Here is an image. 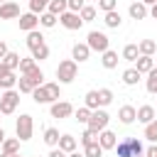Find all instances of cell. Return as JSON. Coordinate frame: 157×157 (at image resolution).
<instances>
[{"label":"cell","instance_id":"cell-1","mask_svg":"<svg viewBox=\"0 0 157 157\" xmlns=\"http://www.w3.org/2000/svg\"><path fill=\"white\" fill-rule=\"evenodd\" d=\"M115 152L118 157H145V147L137 137H125L115 145Z\"/></svg>","mask_w":157,"mask_h":157},{"label":"cell","instance_id":"cell-2","mask_svg":"<svg viewBox=\"0 0 157 157\" xmlns=\"http://www.w3.org/2000/svg\"><path fill=\"white\" fill-rule=\"evenodd\" d=\"M76 76H78V64H76L74 59L59 61V66H56V78H59V83H71Z\"/></svg>","mask_w":157,"mask_h":157},{"label":"cell","instance_id":"cell-3","mask_svg":"<svg viewBox=\"0 0 157 157\" xmlns=\"http://www.w3.org/2000/svg\"><path fill=\"white\" fill-rule=\"evenodd\" d=\"M32 132H34V120H32V115L22 113V115L17 118V123H15V135H17L20 142H27V140L32 137Z\"/></svg>","mask_w":157,"mask_h":157},{"label":"cell","instance_id":"cell-4","mask_svg":"<svg viewBox=\"0 0 157 157\" xmlns=\"http://www.w3.org/2000/svg\"><path fill=\"white\" fill-rule=\"evenodd\" d=\"M17 105H20V91L10 88V91L0 93V113H2V115L15 113V110H17Z\"/></svg>","mask_w":157,"mask_h":157},{"label":"cell","instance_id":"cell-5","mask_svg":"<svg viewBox=\"0 0 157 157\" xmlns=\"http://www.w3.org/2000/svg\"><path fill=\"white\" fill-rule=\"evenodd\" d=\"M86 44H88V49L91 52H98V54H103V52H108L110 47V39L105 37V32H88V37H86Z\"/></svg>","mask_w":157,"mask_h":157},{"label":"cell","instance_id":"cell-6","mask_svg":"<svg viewBox=\"0 0 157 157\" xmlns=\"http://www.w3.org/2000/svg\"><path fill=\"white\" fill-rule=\"evenodd\" d=\"M108 120H110V115H108L103 108H98V110H93V113H91L88 128H91V130H96V132H103V130L108 128Z\"/></svg>","mask_w":157,"mask_h":157},{"label":"cell","instance_id":"cell-7","mask_svg":"<svg viewBox=\"0 0 157 157\" xmlns=\"http://www.w3.org/2000/svg\"><path fill=\"white\" fill-rule=\"evenodd\" d=\"M59 22H61V27H66V29H81V25H83L81 15H78V12H71V10H66L64 15H59Z\"/></svg>","mask_w":157,"mask_h":157},{"label":"cell","instance_id":"cell-8","mask_svg":"<svg viewBox=\"0 0 157 157\" xmlns=\"http://www.w3.org/2000/svg\"><path fill=\"white\" fill-rule=\"evenodd\" d=\"M49 113H52V118H69V115H74V105L69 103V101H56V103H52V108H49Z\"/></svg>","mask_w":157,"mask_h":157},{"label":"cell","instance_id":"cell-9","mask_svg":"<svg viewBox=\"0 0 157 157\" xmlns=\"http://www.w3.org/2000/svg\"><path fill=\"white\" fill-rule=\"evenodd\" d=\"M20 15L22 12H20V5L17 2L10 0V2H2L0 5V20H20Z\"/></svg>","mask_w":157,"mask_h":157},{"label":"cell","instance_id":"cell-10","mask_svg":"<svg viewBox=\"0 0 157 157\" xmlns=\"http://www.w3.org/2000/svg\"><path fill=\"white\" fill-rule=\"evenodd\" d=\"M20 29H25V32H32V29H37L39 27V17L34 15V12H25V15H20Z\"/></svg>","mask_w":157,"mask_h":157},{"label":"cell","instance_id":"cell-11","mask_svg":"<svg viewBox=\"0 0 157 157\" xmlns=\"http://www.w3.org/2000/svg\"><path fill=\"white\" fill-rule=\"evenodd\" d=\"M152 120H157V110H155L152 105H140V108H137V123L150 125Z\"/></svg>","mask_w":157,"mask_h":157},{"label":"cell","instance_id":"cell-12","mask_svg":"<svg viewBox=\"0 0 157 157\" xmlns=\"http://www.w3.org/2000/svg\"><path fill=\"white\" fill-rule=\"evenodd\" d=\"M98 145L103 147V150H115V145H118V140H115V132L113 130H103V132H98Z\"/></svg>","mask_w":157,"mask_h":157},{"label":"cell","instance_id":"cell-13","mask_svg":"<svg viewBox=\"0 0 157 157\" xmlns=\"http://www.w3.org/2000/svg\"><path fill=\"white\" fill-rule=\"evenodd\" d=\"M128 12H130V17L132 20H145L147 15H150V10H147V5L145 2H130V7H128Z\"/></svg>","mask_w":157,"mask_h":157},{"label":"cell","instance_id":"cell-14","mask_svg":"<svg viewBox=\"0 0 157 157\" xmlns=\"http://www.w3.org/2000/svg\"><path fill=\"white\" fill-rule=\"evenodd\" d=\"M71 56H74V61H88V56H91V49H88V44L83 42V44H74L71 47Z\"/></svg>","mask_w":157,"mask_h":157},{"label":"cell","instance_id":"cell-15","mask_svg":"<svg viewBox=\"0 0 157 157\" xmlns=\"http://www.w3.org/2000/svg\"><path fill=\"white\" fill-rule=\"evenodd\" d=\"M118 118H120L123 125H130V123L137 120V108H132V105H123V108L118 110Z\"/></svg>","mask_w":157,"mask_h":157},{"label":"cell","instance_id":"cell-16","mask_svg":"<svg viewBox=\"0 0 157 157\" xmlns=\"http://www.w3.org/2000/svg\"><path fill=\"white\" fill-rule=\"evenodd\" d=\"M103 22H105V27L118 29V27L123 25V17H120V12H118V10H110V12H103Z\"/></svg>","mask_w":157,"mask_h":157},{"label":"cell","instance_id":"cell-17","mask_svg":"<svg viewBox=\"0 0 157 157\" xmlns=\"http://www.w3.org/2000/svg\"><path fill=\"white\" fill-rule=\"evenodd\" d=\"M135 69H137L140 74H150V71L155 69V59H152V56H137Z\"/></svg>","mask_w":157,"mask_h":157},{"label":"cell","instance_id":"cell-18","mask_svg":"<svg viewBox=\"0 0 157 157\" xmlns=\"http://www.w3.org/2000/svg\"><path fill=\"white\" fill-rule=\"evenodd\" d=\"M59 150H64L66 155L76 152V137H74V135H61V137H59Z\"/></svg>","mask_w":157,"mask_h":157},{"label":"cell","instance_id":"cell-19","mask_svg":"<svg viewBox=\"0 0 157 157\" xmlns=\"http://www.w3.org/2000/svg\"><path fill=\"white\" fill-rule=\"evenodd\" d=\"M42 44H44V37H42V32H39V29L27 32V47H29V52H32V49H37V47H42Z\"/></svg>","mask_w":157,"mask_h":157},{"label":"cell","instance_id":"cell-20","mask_svg":"<svg viewBox=\"0 0 157 157\" xmlns=\"http://www.w3.org/2000/svg\"><path fill=\"white\" fill-rule=\"evenodd\" d=\"M137 49H140V56H152L157 52V44H155V39H142V42H137Z\"/></svg>","mask_w":157,"mask_h":157},{"label":"cell","instance_id":"cell-21","mask_svg":"<svg viewBox=\"0 0 157 157\" xmlns=\"http://www.w3.org/2000/svg\"><path fill=\"white\" fill-rule=\"evenodd\" d=\"M66 10H69V0H52L49 7H47V12H52V15H56V17L64 15Z\"/></svg>","mask_w":157,"mask_h":157},{"label":"cell","instance_id":"cell-22","mask_svg":"<svg viewBox=\"0 0 157 157\" xmlns=\"http://www.w3.org/2000/svg\"><path fill=\"white\" fill-rule=\"evenodd\" d=\"M140 76H142V74H140L135 66H132V69H125V71H123V83H125V86H135V83L140 81Z\"/></svg>","mask_w":157,"mask_h":157},{"label":"cell","instance_id":"cell-23","mask_svg":"<svg viewBox=\"0 0 157 157\" xmlns=\"http://www.w3.org/2000/svg\"><path fill=\"white\" fill-rule=\"evenodd\" d=\"M101 64H103L105 69H115V66H118V52H113V49L103 52V59H101Z\"/></svg>","mask_w":157,"mask_h":157},{"label":"cell","instance_id":"cell-24","mask_svg":"<svg viewBox=\"0 0 157 157\" xmlns=\"http://www.w3.org/2000/svg\"><path fill=\"white\" fill-rule=\"evenodd\" d=\"M59 137H61V135H59L56 128H47V130H44V142H47L49 147H59Z\"/></svg>","mask_w":157,"mask_h":157},{"label":"cell","instance_id":"cell-25","mask_svg":"<svg viewBox=\"0 0 157 157\" xmlns=\"http://www.w3.org/2000/svg\"><path fill=\"white\" fill-rule=\"evenodd\" d=\"M137 56H140L137 44H125V47H123V59H125V61H137Z\"/></svg>","mask_w":157,"mask_h":157},{"label":"cell","instance_id":"cell-26","mask_svg":"<svg viewBox=\"0 0 157 157\" xmlns=\"http://www.w3.org/2000/svg\"><path fill=\"white\" fill-rule=\"evenodd\" d=\"M17 86H20V93H32L34 88H39L29 76H22V78H17Z\"/></svg>","mask_w":157,"mask_h":157},{"label":"cell","instance_id":"cell-27","mask_svg":"<svg viewBox=\"0 0 157 157\" xmlns=\"http://www.w3.org/2000/svg\"><path fill=\"white\" fill-rule=\"evenodd\" d=\"M83 103H86V108H91V110H98V108H101V101H98V91H88V93L83 96Z\"/></svg>","mask_w":157,"mask_h":157},{"label":"cell","instance_id":"cell-28","mask_svg":"<svg viewBox=\"0 0 157 157\" xmlns=\"http://www.w3.org/2000/svg\"><path fill=\"white\" fill-rule=\"evenodd\" d=\"M17 150H20V140H17V137H5L2 152H5V155H17Z\"/></svg>","mask_w":157,"mask_h":157},{"label":"cell","instance_id":"cell-29","mask_svg":"<svg viewBox=\"0 0 157 157\" xmlns=\"http://www.w3.org/2000/svg\"><path fill=\"white\" fill-rule=\"evenodd\" d=\"M145 88H147V93H155V96H157V66L147 74V78H145Z\"/></svg>","mask_w":157,"mask_h":157},{"label":"cell","instance_id":"cell-30","mask_svg":"<svg viewBox=\"0 0 157 157\" xmlns=\"http://www.w3.org/2000/svg\"><path fill=\"white\" fill-rule=\"evenodd\" d=\"M32 98H34V103H52V98H49V93H47V88L44 86H39V88H34L32 91Z\"/></svg>","mask_w":157,"mask_h":157},{"label":"cell","instance_id":"cell-31","mask_svg":"<svg viewBox=\"0 0 157 157\" xmlns=\"http://www.w3.org/2000/svg\"><path fill=\"white\" fill-rule=\"evenodd\" d=\"M78 140H81V145H83V147H88V145L98 142V132H96V130H91V128H86V130H83V135H81Z\"/></svg>","mask_w":157,"mask_h":157},{"label":"cell","instance_id":"cell-32","mask_svg":"<svg viewBox=\"0 0 157 157\" xmlns=\"http://www.w3.org/2000/svg\"><path fill=\"white\" fill-rule=\"evenodd\" d=\"M49 2H52V0H29V12H34V15H42V12H47Z\"/></svg>","mask_w":157,"mask_h":157},{"label":"cell","instance_id":"cell-33","mask_svg":"<svg viewBox=\"0 0 157 157\" xmlns=\"http://www.w3.org/2000/svg\"><path fill=\"white\" fill-rule=\"evenodd\" d=\"M44 88H47V93H49L52 103H56V101L61 98V86H59V81H56V83H44Z\"/></svg>","mask_w":157,"mask_h":157},{"label":"cell","instance_id":"cell-34","mask_svg":"<svg viewBox=\"0 0 157 157\" xmlns=\"http://www.w3.org/2000/svg\"><path fill=\"white\" fill-rule=\"evenodd\" d=\"M56 20H59V17H56V15H52V12H42V15H39V25H42V27H47V29H49V27H54V25H56Z\"/></svg>","mask_w":157,"mask_h":157},{"label":"cell","instance_id":"cell-35","mask_svg":"<svg viewBox=\"0 0 157 157\" xmlns=\"http://www.w3.org/2000/svg\"><path fill=\"white\" fill-rule=\"evenodd\" d=\"M32 59H34V61H44V59H49V47L42 44V47H37V49H32Z\"/></svg>","mask_w":157,"mask_h":157},{"label":"cell","instance_id":"cell-36","mask_svg":"<svg viewBox=\"0 0 157 157\" xmlns=\"http://www.w3.org/2000/svg\"><path fill=\"white\" fill-rule=\"evenodd\" d=\"M2 61H5V64L12 69V71H15V69H20V61H22V56H20V54H15V52H7V56H5Z\"/></svg>","mask_w":157,"mask_h":157},{"label":"cell","instance_id":"cell-37","mask_svg":"<svg viewBox=\"0 0 157 157\" xmlns=\"http://www.w3.org/2000/svg\"><path fill=\"white\" fill-rule=\"evenodd\" d=\"M98 101H101V108L110 105V103H113V91H110V88H101V91H98Z\"/></svg>","mask_w":157,"mask_h":157},{"label":"cell","instance_id":"cell-38","mask_svg":"<svg viewBox=\"0 0 157 157\" xmlns=\"http://www.w3.org/2000/svg\"><path fill=\"white\" fill-rule=\"evenodd\" d=\"M103 152H105V150H103L98 142H93V145L83 147V155H86V157H103Z\"/></svg>","mask_w":157,"mask_h":157},{"label":"cell","instance_id":"cell-39","mask_svg":"<svg viewBox=\"0 0 157 157\" xmlns=\"http://www.w3.org/2000/svg\"><path fill=\"white\" fill-rule=\"evenodd\" d=\"M91 113H93V110L83 105V108H78V110H76L74 115H76V120H78V123H83V125H88V120H91Z\"/></svg>","mask_w":157,"mask_h":157},{"label":"cell","instance_id":"cell-40","mask_svg":"<svg viewBox=\"0 0 157 157\" xmlns=\"http://www.w3.org/2000/svg\"><path fill=\"white\" fill-rule=\"evenodd\" d=\"M145 137L150 142H157V120H152L150 125H145Z\"/></svg>","mask_w":157,"mask_h":157},{"label":"cell","instance_id":"cell-41","mask_svg":"<svg viewBox=\"0 0 157 157\" xmlns=\"http://www.w3.org/2000/svg\"><path fill=\"white\" fill-rule=\"evenodd\" d=\"M78 15H81V20H83V22H93V20H96V7L86 5V7H83Z\"/></svg>","mask_w":157,"mask_h":157},{"label":"cell","instance_id":"cell-42","mask_svg":"<svg viewBox=\"0 0 157 157\" xmlns=\"http://www.w3.org/2000/svg\"><path fill=\"white\" fill-rule=\"evenodd\" d=\"M34 66H37V61H34L32 56H29V59H22V61H20V71H22V76H25V74H29Z\"/></svg>","mask_w":157,"mask_h":157},{"label":"cell","instance_id":"cell-43","mask_svg":"<svg viewBox=\"0 0 157 157\" xmlns=\"http://www.w3.org/2000/svg\"><path fill=\"white\" fill-rule=\"evenodd\" d=\"M115 7H118V0H98V10H103V12H110Z\"/></svg>","mask_w":157,"mask_h":157},{"label":"cell","instance_id":"cell-44","mask_svg":"<svg viewBox=\"0 0 157 157\" xmlns=\"http://www.w3.org/2000/svg\"><path fill=\"white\" fill-rule=\"evenodd\" d=\"M86 5H83V0H69V10L71 12H81Z\"/></svg>","mask_w":157,"mask_h":157},{"label":"cell","instance_id":"cell-45","mask_svg":"<svg viewBox=\"0 0 157 157\" xmlns=\"http://www.w3.org/2000/svg\"><path fill=\"white\" fill-rule=\"evenodd\" d=\"M145 157H157V145H155V142H152V145L145 150Z\"/></svg>","mask_w":157,"mask_h":157},{"label":"cell","instance_id":"cell-46","mask_svg":"<svg viewBox=\"0 0 157 157\" xmlns=\"http://www.w3.org/2000/svg\"><path fill=\"white\" fill-rule=\"evenodd\" d=\"M47 157H69V155H66L64 150H59V147H54V150H52V152H49Z\"/></svg>","mask_w":157,"mask_h":157},{"label":"cell","instance_id":"cell-47","mask_svg":"<svg viewBox=\"0 0 157 157\" xmlns=\"http://www.w3.org/2000/svg\"><path fill=\"white\" fill-rule=\"evenodd\" d=\"M7 52H10V49H7V44H5L2 39H0V61H2L5 56H7Z\"/></svg>","mask_w":157,"mask_h":157},{"label":"cell","instance_id":"cell-48","mask_svg":"<svg viewBox=\"0 0 157 157\" xmlns=\"http://www.w3.org/2000/svg\"><path fill=\"white\" fill-rule=\"evenodd\" d=\"M140 2H145L147 7H152V5H157V0H140Z\"/></svg>","mask_w":157,"mask_h":157},{"label":"cell","instance_id":"cell-49","mask_svg":"<svg viewBox=\"0 0 157 157\" xmlns=\"http://www.w3.org/2000/svg\"><path fill=\"white\" fill-rule=\"evenodd\" d=\"M150 15H152V17L157 20V5H152V7H150Z\"/></svg>","mask_w":157,"mask_h":157},{"label":"cell","instance_id":"cell-50","mask_svg":"<svg viewBox=\"0 0 157 157\" xmlns=\"http://www.w3.org/2000/svg\"><path fill=\"white\" fill-rule=\"evenodd\" d=\"M2 142H5V130L0 128V150H2Z\"/></svg>","mask_w":157,"mask_h":157},{"label":"cell","instance_id":"cell-51","mask_svg":"<svg viewBox=\"0 0 157 157\" xmlns=\"http://www.w3.org/2000/svg\"><path fill=\"white\" fill-rule=\"evenodd\" d=\"M69 157H86V155H81V152H71Z\"/></svg>","mask_w":157,"mask_h":157},{"label":"cell","instance_id":"cell-52","mask_svg":"<svg viewBox=\"0 0 157 157\" xmlns=\"http://www.w3.org/2000/svg\"><path fill=\"white\" fill-rule=\"evenodd\" d=\"M0 157H12V155H5V152H2V155H0Z\"/></svg>","mask_w":157,"mask_h":157},{"label":"cell","instance_id":"cell-53","mask_svg":"<svg viewBox=\"0 0 157 157\" xmlns=\"http://www.w3.org/2000/svg\"><path fill=\"white\" fill-rule=\"evenodd\" d=\"M2 2H10V0H0V5H2Z\"/></svg>","mask_w":157,"mask_h":157},{"label":"cell","instance_id":"cell-54","mask_svg":"<svg viewBox=\"0 0 157 157\" xmlns=\"http://www.w3.org/2000/svg\"><path fill=\"white\" fill-rule=\"evenodd\" d=\"M12 157H22V155H12Z\"/></svg>","mask_w":157,"mask_h":157},{"label":"cell","instance_id":"cell-55","mask_svg":"<svg viewBox=\"0 0 157 157\" xmlns=\"http://www.w3.org/2000/svg\"><path fill=\"white\" fill-rule=\"evenodd\" d=\"M96 2H98V0H96Z\"/></svg>","mask_w":157,"mask_h":157}]
</instances>
